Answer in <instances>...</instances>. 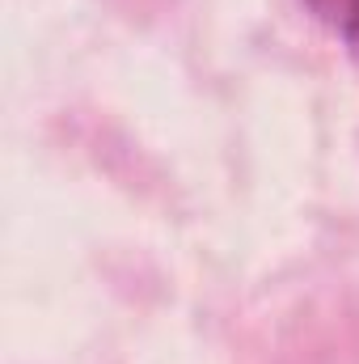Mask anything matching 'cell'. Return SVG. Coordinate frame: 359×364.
Returning <instances> with one entry per match:
<instances>
[{
    "instance_id": "1",
    "label": "cell",
    "mask_w": 359,
    "mask_h": 364,
    "mask_svg": "<svg viewBox=\"0 0 359 364\" xmlns=\"http://www.w3.org/2000/svg\"><path fill=\"white\" fill-rule=\"evenodd\" d=\"M359 64V0H300Z\"/></svg>"
}]
</instances>
